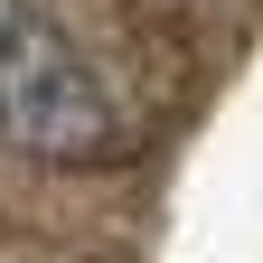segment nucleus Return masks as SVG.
I'll use <instances>...</instances> for the list:
<instances>
[{"label":"nucleus","mask_w":263,"mask_h":263,"mask_svg":"<svg viewBox=\"0 0 263 263\" xmlns=\"http://www.w3.org/2000/svg\"><path fill=\"white\" fill-rule=\"evenodd\" d=\"M0 141L28 151V160H104L122 141L104 76L28 0H0Z\"/></svg>","instance_id":"nucleus-1"}]
</instances>
